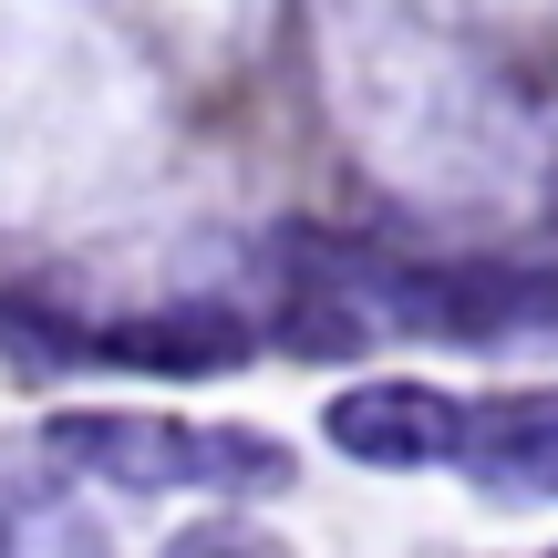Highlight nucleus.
<instances>
[{"label":"nucleus","mask_w":558,"mask_h":558,"mask_svg":"<svg viewBox=\"0 0 558 558\" xmlns=\"http://www.w3.org/2000/svg\"><path fill=\"white\" fill-rule=\"evenodd\" d=\"M41 465L83 486H114V497H290L300 456L279 435L248 424H186V414H52L41 424Z\"/></svg>","instance_id":"nucleus-1"},{"label":"nucleus","mask_w":558,"mask_h":558,"mask_svg":"<svg viewBox=\"0 0 558 558\" xmlns=\"http://www.w3.org/2000/svg\"><path fill=\"white\" fill-rule=\"evenodd\" d=\"M362 300L383 331H424L456 352L558 341V259H362Z\"/></svg>","instance_id":"nucleus-2"},{"label":"nucleus","mask_w":558,"mask_h":558,"mask_svg":"<svg viewBox=\"0 0 558 558\" xmlns=\"http://www.w3.org/2000/svg\"><path fill=\"white\" fill-rule=\"evenodd\" d=\"M320 445H331V456H352V465H383V476L465 465V456H476V403L445 393V383L383 373V383H352V393L320 403Z\"/></svg>","instance_id":"nucleus-3"},{"label":"nucleus","mask_w":558,"mask_h":558,"mask_svg":"<svg viewBox=\"0 0 558 558\" xmlns=\"http://www.w3.org/2000/svg\"><path fill=\"white\" fill-rule=\"evenodd\" d=\"M465 476H476L486 497L558 507V383L507 393V403H476V456H465Z\"/></svg>","instance_id":"nucleus-4"},{"label":"nucleus","mask_w":558,"mask_h":558,"mask_svg":"<svg viewBox=\"0 0 558 558\" xmlns=\"http://www.w3.org/2000/svg\"><path fill=\"white\" fill-rule=\"evenodd\" d=\"M94 362H124V373H228L248 362V331L218 311H166V320H114V331H83Z\"/></svg>","instance_id":"nucleus-5"},{"label":"nucleus","mask_w":558,"mask_h":558,"mask_svg":"<svg viewBox=\"0 0 558 558\" xmlns=\"http://www.w3.org/2000/svg\"><path fill=\"white\" fill-rule=\"evenodd\" d=\"M166 558H290V548H279L269 527H248V518H197V527L166 538Z\"/></svg>","instance_id":"nucleus-6"},{"label":"nucleus","mask_w":558,"mask_h":558,"mask_svg":"<svg viewBox=\"0 0 558 558\" xmlns=\"http://www.w3.org/2000/svg\"><path fill=\"white\" fill-rule=\"evenodd\" d=\"M518 558H558V548H518Z\"/></svg>","instance_id":"nucleus-7"}]
</instances>
